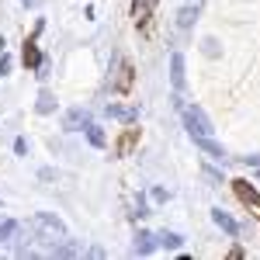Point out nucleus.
<instances>
[{"label":"nucleus","mask_w":260,"mask_h":260,"mask_svg":"<svg viewBox=\"0 0 260 260\" xmlns=\"http://www.w3.org/2000/svg\"><path fill=\"white\" fill-rule=\"evenodd\" d=\"M31 233H35V240L49 243V246L66 240V225H62L52 212H35V215H31Z\"/></svg>","instance_id":"1"},{"label":"nucleus","mask_w":260,"mask_h":260,"mask_svg":"<svg viewBox=\"0 0 260 260\" xmlns=\"http://www.w3.org/2000/svg\"><path fill=\"white\" fill-rule=\"evenodd\" d=\"M184 125H187L191 136H212V132H215L212 121H208V115L201 111L198 104H187V108H184Z\"/></svg>","instance_id":"2"},{"label":"nucleus","mask_w":260,"mask_h":260,"mask_svg":"<svg viewBox=\"0 0 260 260\" xmlns=\"http://www.w3.org/2000/svg\"><path fill=\"white\" fill-rule=\"evenodd\" d=\"M233 191H236V198H240L243 205H250V208L260 212V191L250 184V180H233Z\"/></svg>","instance_id":"3"},{"label":"nucleus","mask_w":260,"mask_h":260,"mask_svg":"<svg viewBox=\"0 0 260 260\" xmlns=\"http://www.w3.org/2000/svg\"><path fill=\"white\" fill-rule=\"evenodd\" d=\"M201 7H205V0H184V7L177 11V28H191L198 21Z\"/></svg>","instance_id":"4"},{"label":"nucleus","mask_w":260,"mask_h":260,"mask_svg":"<svg viewBox=\"0 0 260 260\" xmlns=\"http://www.w3.org/2000/svg\"><path fill=\"white\" fill-rule=\"evenodd\" d=\"M191 139H194V146H198L201 153H208L212 160H219V163L229 160V156H225V149H222L219 142H212V136H191Z\"/></svg>","instance_id":"5"},{"label":"nucleus","mask_w":260,"mask_h":260,"mask_svg":"<svg viewBox=\"0 0 260 260\" xmlns=\"http://www.w3.org/2000/svg\"><path fill=\"white\" fill-rule=\"evenodd\" d=\"M90 125V111L87 108H73L66 118H62V128H70V132H77V128H87Z\"/></svg>","instance_id":"6"},{"label":"nucleus","mask_w":260,"mask_h":260,"mask_svg":"<svg viewBox=\"0 0 260 260\" xmlns=\"http://www.w3.org/2000/svg\"><path fill=\"white\" fill-rule=\"evenodd\" d=\"M170 83H174V90H184V83H187V77H184V56L180 52L170 56Z\"/></svg>","instance_id":"7"},{"label":"nucleus","mask_w":260,"mask_h":260,"mask_svg":"<svg viewBox=\"0 0 260 260\" xmlns=\"http://www.w3.org/2000/svg\"><path fill=\"white\" fill-rule=\"evenodd\" d=\"M212 222L219 225L222 233H229V236H240V222L233 219V215H225L222 208H212Z\"/></svg>","instance_id":"8"},{"label":"nucleus","mask_w":260,"mask_h":260,"mask_svg":"<svg viewBox=\"0 0 260 260\" xmlns=\"http://www.w3.org/2000/svg\"><path fill=\"white\" fill-rule=\"evenodd\" d=\"M156 250V236L153 233H146V229H139V236H136V246H132V253L136 257H149Z\"/></svg>","instance_id":"9"},{"label":"nucleus","mask_w":260,"mask_h":260,"mask_svg":"<svg viewBox=\"0 0 260 260\" xmlns=\"http://www.w3.org/2000/svg\"><path fill=\"white\" fill-rule=\"evenodd\" d=\"M108 115H111V118H118V121H128V125H132V121L139 118V108H136V104H108Z\"/></svg>","instance_id":"10"},{"label":"nucleus","mask_w":260,"mask_h":260,"mask_svg":"<svg viewBox=\"0 0 260 260\" xmlns=\"http://www.w3.org/2000/svg\"><path fill=\"white\" fill-rule=\"evenodd\" d=\"M136 142H139V128H125V132H121V139L115 142V156H128Z\"/></svg>","instance_id":"11"},{"label":"nucleus","mask_w":260,"mask_h":260,"mask_svg":"<svg viewBox=\"0 0 260 260\" xmlns=\"http://www.w3.org/2000/svg\"><path fill=\"white\" fill-rule=\"evenodd\" d=\"M39 31H42V24L35 28V35H31V39L24 42V66H31V70H39V62H42V56H39V45H35Z\"/></svg>","instance_id":"12"},{"label":"nucleus","mask_w":260,"mask_h":260,"mask_svg":"<svg viewBox=\"0 0 260 260\" xmlns=\"http://www.w3.org/2000/svg\"><path fill=\"white\" fill-rule=\"evenodd\" d=\"M153 4H156V0H132V18L139 21V24H146L149 14H153Z\"/></svg>","instance_id":"13"},{"label":"nucleus","mask_w":260,"mask_h":260,"mask_svg":"<svg viewBox=\"0 0 260 260\" xmlns=\"http://www.w3.org/2000/svg\"><path fill=\"white\" fill-rule=\"evenodd\" d=\"M111 87H115L118 94H125V90L132 87V66H128V62H121V66H118V77H115V83H111Z\"/></svg>","instance_id":"14"},{"label":"nucleus","mask_w":260,"mask_h":260,"mask_svg":"<svg viewBox=\"0 0 260 260\" xmlns=\"http://www.w3.org/2000/svg\"><path fill=\"white\" fill-rule=\"evenodd\" d=\"M35 111H39V115H52V111H56V98H52L49 90H39V101H35Z\"/></svg>","instance_id":"15"},{"label":"nucleus","mask_w":260,"mask_h":260,"mask_svg":"<svg viewBox=\"0 0 260 260\" xmlns=\"http://www.w3.org/2000/svg\"><path fill=\"white\" fill-rule=\"evenodd\" d=\"M156 246H163V250H177V246H180V236L163 229V233H156Z\"/></svg>","instance_id":"16"},{"label":"nucleus","mask_w":260,"mask_h":260,"mask_svg":"<svg viewBox=\"0 0 260 260\" xmlns=\"http://www.w3.org/2000/svg\"><path fill=\"white\" fill-rule=\"evenodd\" d=\"M201 52H205L208 59H215V56H222V45H219V39H205V42H201Z\"/></svg>","instance_id":"17"},{"label":"nucleus","mask_w":260,"mask_h":260,"mask_svg":"<svg viewBox=\"0 0 260 260\" xmlns=\"http://www.w3.org/2000/svg\"><path fill=\"white\" fill-rule=\"evenodd\" d=\"M87 139H90V146H104V132H101L98 125H94V121H90V125H87Z\"/></svg>","instance_id":"18"},{"label":"nucleus","mask_w":260,"mask_h":260,"mask_svg":"<svg viewBox=\"0 0 260 260\" xmlns=\"http://www.w3.org/2000/svg\"><path fill=\"white\" fill-rule=\"evenodd\" d=\"M18 233V222H11V219H0V243L4 240H11Z\"/></svg>","instance_id":"19"},{"label":"nucleus","mask_w":260,"mask_h":260,"mask_svg":"<svg viewBox=\"0 0 260 260\" xmlns=\"http://www.w3.org/2000/svg\"><path fill=\"white\" fill-rule=\"evenodd\" d=\"M201 174H205V180H208V184H222V177H219V174H215V170H212V167H205Z\"/></svg>","instance_id":"20"},{"label":"nucleus","mask_w":260,"mask_h":260,"mask_svg":"<svg viewBox=\"0 0 260 260\" xmlns=\"http://www.w3.org/2000/svg\"><path fill=\"white\" fill-rule=\"evenodd\" d=\"M11 70V56H4V49H0V77Z\"/></svg>","instance_id":"21"},{"label":"nucleus","mask_w":260,"mask_h":260,"mask_svg":"<svg viewBox=\"0 0 260 260\" xmlns=\"http://www.w3.org/2000/svg\"><path fill=\"white\" fill-rule=\"evenodd\" d=\"M167 198H170V194H167L163 187H153V201H167Z\"/></svg>","instance_id":"22"},{"label":"nucleus","mask_w":260,"mask_h":260,"mask_svg":"<svg viewBox=\"0 0 260 260\" xmlns=\"http://www.w3.org/2000/svg\"><path fill=\"white\" fill-rule=\"evenodd\" d=\"M243 163H246V167H257V170H260V156H243Z\"/></svg>","instance_id":"23"},{"label":"nucleus","mask_w":260,"mask_h":260,"mask_svg":"<svg viewBox=\"0 0 260 260\" xmlns=\"http://www.w3.org/2000/svg\"><path fill=\"white\" fill-rule=\"evenodd\" d=\"M21 4H24V7H39L42 0H21Z\"/></svg>","instance_id":"24"}]
</instances>
